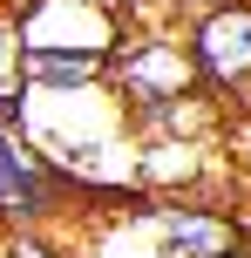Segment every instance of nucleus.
<instances>
[{
  "instance_id": "39448f33",
  "label": "nucleus",
  "mask_w": 251,
  "mask_h": 258,
  "mask_svg": "<svg viewBox=\"0 0 251 258\" xmlns=\"http://www.w3.org/2000/svg\"><path fill=\"white\" fill-rule=\"evenodd\" d=\"M129 129H136V143H217L224 136V95H211V89L170 95L156 109H136Z\"/></svg>"
},
{
  "instance_id": "0eeeda50",
  "label": "nucleus",
  "mask_w": 251,
  "mask_h": 258,
  "mask_svg": "<svg viewBox=\"0 0 251 258\" xmlns=\"http://www.w3.org/2000/svg\"><path fill=\"white\" fill-rule=\"evenodd\" d=\"M109 68H116V54H68V48H54V54H27L21 82L34 95H95V89H109Z\"/></svg>"
},
{
  "instance_id": "7ed1b4c3",
  "label": "nucleus",
  "mask_w": 251,
  "mask_h": 258,
  "mask_svg": "<svg viewBox=\"0 0 251 258\" xmlns=\"http://www.w3.org/2000/svg\"><path fill=\"white\" fill-rule=\"evenodd\" d=\"M14 21H21L27 54H54V48H68V54H116L122 34H129V21L116 7H102V0H34Z\"/></svg>"
},
{
  "instance_id": "423d86ee",
  "label": "nucleus",
  "mask_w": 251,
  "mask_h": 258,
  "mask_svg": "<svg viewBox=\"0 0 251 258\" xmlns=\"http://www.w3.org/2000/svg\"><path fill=\"white\" fill-rule=\"evenodd\" d=\"M211 143H136V190L143 197H204Z\"/></svg>"
},
{
  "instance_id": "ddd939ff",
  "label": "nucleus",
  "mask_w": 251,
  "mask_h": 258,
  "mask_svg": "<svg viewBox=\"0 0 251 258\" xmlns=\"http://www.w3.org/2000/svg\"><path fill=\"white\" fill-rule=\"evenodd\" d=\"M217 258H251V238H238V245H231V251H217Z\"/></svg>"
},
{
  "instance_id": "6e6552de",
  "label": "nucleus",
  "mask_w": 251,
  "mask_h": 258,
  "mask_svg": "<svg viewBox=\"0 0 251 258\" xmlns=\"http://www.w3.org/2000/svg\"><path fill=\"white\" fill-rule=\"evenodd\" d=\"M0 258H75L61 231H0Z\"/></svg>"
},
{
  "instance_id": "f8f14e48",
  "label": "nucleus",
  "mask_w": 251,
  "mask_h": 258,
  "mask_svg": "<svg viewBox=\"0 0 251 258\" xmlns=\"http://www.w3.org/2000/svg\"><path fill=\"white\" fill-rule=\"evenodd\" d=\"M211 7H224V0H170V21L184 27V21H197V14H211Z\"/></svg>"
},
{
  "instance_id": "9b49d317",
  "label": "nucleus",
  "mask_w": 251,
  "mask_h": 258,
  "mask_svg": "<svg viewBox=\"0 0 251 258\" xmlns=\"http://www.w3.org/2000/svg\"><path fill=\"white\" fill-rule=\"evenodd\" d=\"M224 150H231V163H238L244 177H251V116H244V122L231 129V136H224Z\"/></svg>"
},
{
  "instance_id": "f03ea898",
  "label": "nucleus",
  "mask_w": 251,
  "mask_h": 258,
  "mask_svg": "<svg viewBox=\"0 0 251 258\" xmlns=\"http://www.w3.org/2000/svg\"><path fill=\"white\" fill-rule=\"evenodd\" d=\"M184 48L197 61V82L224 102L251 89V0H224V7L184 21Z\"/></svg>"
},
{
  "instance_id": "f257e3e1",
  "label": "nucleus",
  "mask_w": 251,
  "mask_h": 258,
  "mask_svg": "<svg viewBox=\"0 0 251 258\" xmlns=\"http://www.w3.org/2000/svg\"><path fill=\"white\" fill-rule=\"evenodd\" d=\"M190 89H204V82H197V61H190V48H184V27L129 21V34H122V48H116V68H109V95L122 102V116L156 109V102L190 95Z\"/></svg>"
},
{
  "instance_id": "20e7f679",
  "label": "nucleus",
  "mask_w": 251,
  "mask_h": 258,
  "mask_svg": "<svg viewBox=\"0 0 251 258\" xmlns=\"http://www.w3.org/2000/svg\"><path fill=\"white\" fill-rule=\"evenodd\" d=\"M149 218L170 258H217L244 238V224L231 211H217L211 197H149Z\"/></svg>"
},
{
  "instance_id": "9d476101",
  "label": "nucleus",
  "mask_w": 251,
  "mask_h": 258,
  "mask_svg": "<svg viewBox=\"0 0 251 258\" xmlns=\"http://www.w3.org/2000/svg\"><path fill=\"white\" fill-rule=\"evenodd\" d=\"M0 129H14V136H27L34 129V89H0Z\"/></svg>"
},
{
  "instance_id": "1a4fd4ad",
  "label": "nucleus",
  "mask_w": 251,
  "mask_h": 258,
  "mask_svg": "<svg viewBox=\"0 0 251 258\" xmlns=\"http://www.w3.org/2000/svg\"><path fill=\"white\" fill-rule=\"evenodd\" d=\"M21 68H27V41H21V21L0 7V89H21Z\"/></svg>"
}]
</instances>
